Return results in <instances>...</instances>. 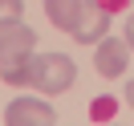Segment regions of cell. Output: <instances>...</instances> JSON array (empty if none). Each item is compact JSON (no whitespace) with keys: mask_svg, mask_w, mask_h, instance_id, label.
<instances>
[{"mask_svg":"<svg viewBox=\"0 0 134 126\" xmlns=\"http://www.w3.org/2000/svg\"><path fill=\"white\" fill-rule=\"evenodd\" d=\"M77 77V65L65 57V53H29V90L45 94H65Z\"/></svg>","mask_w":134,"mask_h":126,"instance_id":"6da1fadb","label":"cell"},{"mask_svg":"<svg viewBox=\"0 0 134 126\" xmlns=\"http://www.w3.org/2000/svg\"><path fill=\"white\" fill-rule=\"evenodd\" d=\"M4 126H57V110L45 98H12L4 110Z\"/></svg>","mask_w":134,"mask_h":126,"instance_id":"7a4b0ae2","label":"cell"},{"mask_svg":"<svg viewBox=\"0 0 134 126\" xmlns=\"http://www.w3.org/2000/svg\"><path fill=\"white\" fill-rule=\"evenodd\" d=\"M25 53H37V33L25 20H0V61L25 57Z\"/></svg>","mask_w":134,"mask_h":126,"instance_id":"3957f363","label":"cell"},{"mask_svg":"<svg viewBox=\"0 0 134 126\" xmlns=\"http://www.w3.org/2000/svg\"><path fill=\"white\" fill-rule=\"evenodd\" d=\"M106 33H110V12L98 8L93 0H85V4H81V17H77V29L69 37H73L77 45H98Z\"/></svg>","mask_w":134,"mask_h":126,"instance_id":"277c9868","label":"cell"},{"mask_svg":"<svg viewBox=\"0 0 134 126\" xmlns=\"http://www.w3.org/2000/svg\"><path fill=\"white\" fill-rule=\"evenodd\" d=\"M126 57H130L126 41H118V37H102V41H98V53H93V69H98L102 77H122V73H126Z\"/></svg>","mask_w":134,"mask_h":126,"instance_id":"5b68a950","label":"cell"},{"mask_svg":"<svg viewBox=\"0 0 134 126\" xmlns=\"http://www.w3.org/2000/svg\"><path fill=\"white\" fill-rule=\"evenodd\" d=\"M81 4H85V0H45V17H49L53 29L73 33V29H77V17H81Z\"/></svg>","mask_w":134,"mask_h":126,"instance_id":"8992f818","label":"cell"},{"mask_svg":"<svg viewBox=\"0 0 134 126\" xmlns=\"http://www.w3.org/2000/svg\"><path fill=\"white\" fill-rule=\"evenodd\" d=\"M0 81L29 85V53H25V57H12V61H0Z\"/></svg>","mask_w":134,"mask_h":126,"instance_id":"52a82bcc","label":"cell"},{"mask_svg":"<svg viewBox=\"0 0 134 126\" xmlns=\"http://www.w3.org/2000/svg\"><path fill=\"white\" fill-rule=\"evenodd\" d=\"M25 0H0V20H20Z\"/></svg>","mask_w":134,"mask_h":126,"instance_id":"ba28073f","label":"cell"},{"mask_svg":"<svg viewBox=\"0 0 134 126\" xmlns=\"http://www.w3.org/2000/svg\"><path fill=\"white\" fill-rule=\"evenodd\" d=\"M93 4H98V8H106L110 17H114V12H122L126 4H130V0H93Z\"/></svg>","mask_w":134,"mask_h":126,"instance_id":"9c48e42d","label":"cell"},{"mask_svg":"<svg viewBox=\"0 0 134 126\" xmlns=\"http://www.w3.org/2000/svg\"><path fill=\"white\" fill-rule=\"evenodd\" d=\"M122 41H126V49L134 53V12H130V17H126V37H122Z\"/></svg>","mask_w":134,"mask_h":126,"instance_id":"30bf717a","label":"cell"},{"mask_svg":"<svg viewBox=\"0 0 134 126\" xmlns=\"http://www.w3.org/2000/svg\"><path fill=\"white\" fill-rule=\"evenodd\" d=\"M126 102L134 106V81H126Z\"/></svg>","mask_w":134,"mask_h":126,"instance_id":"8fae6325","label":"cell"}]
</instances>
